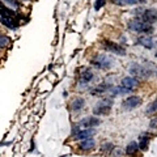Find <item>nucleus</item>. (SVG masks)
Here are the masks:
<instances>
[{
	"mask_svg": "<svg viewBox=\"0 0 157 157\" xmlns=\"http://www.w3.org/2000/svg\"><path fill=\"white\" fill-rule=\"evenodd\" d=\"M130 73H132V76L140 77V78H148L152 75H157V70L151 62H147V64H137L134 63L130 67Z\"/></svg>",
	"mask_w": 157,
	"mask_h": 157,
	"instance_id": "nucleus-1",
	"label": "nucleus"
},
{
	"mask_svg": "<svg viewBox=\"0 0 157 157\" xmlns=\"http://www.w3.org/2000/svg\"><path fill=\"white\" fill-rule=\"evenodd\" d=\"M127 26H128L130 30L135 32V33H143V34H152L155 32V28L151 25V24H147L145 21L143 20H139V18H135V20H131L127 24Z\"/></svg>",
	"mask_w": 157,
	"mask_h": 157,
	"instance_id": "nucleus-2",
	"label": "nucleus"
},
{
	"mask_svg": "<svg viewBox=\"0 0 157 157\" xmlns=\"http://www.w3.org/2000/svg\"><path fill=\"white\" fill-rule=\"evenodd\" d=\"M113 107V98H102L98 101L96 106L93 107V115L94 117H102V115H109Z\"/></svg>",
	"mask_w": 157,
	"mask_h": 157,
	"instance_id": "nucleus-3",
	"label": "nucleus"
},
{
	"mask_svg": "<svg viewBox=\"0 0 157 157\" xmlns=\"http://www.w3.org/2000/svg\"><path fill=\"white\" fill-rule=\"evenodd\" d=\"M90 63H92V66H94L96 68H98V70L107 71L113 67L114 60H113V58H110L109 55H106V54H100V55H96L93 58L90 60Z\"/></svg>",
	"mask_w": 157,
	"mask_h": 157,
	"instance_id": "nucleus-4",
	"label": "nucleus"
},
{
	"mask_svg": "<svg viewBox=\"0 0 157 157\" xmlns=\"http://www.w3.org/2000/svg\"><path fill=\"white\" fill-rule=\"evenodd\" d=\"M101 46L104 47L106 51L113 52V54H115V55L123 56V55H126V54H127L126 47H123L122 45H119V43H117V42L110 41V39H102V41H101Z\"/></svg>",
	"mask_w": 157,
	"mask_h": 157,
	"instance_id": "nucleus-5",
	"label": "nucleus"
},
{
	"mask_svg": "<svg viewBox=\"0 0 157 157\" xmlns=\"http://www.w3.org/2000/svg\"><path fill=\"white\" fill-rule=\"evenodd\" d=\"M141 104H143V100L139 97V96H130L123 100L122 102V109L123 110H134V109H137L140 107Z\"/></svg>",
	"mask_w": 157,
	"mask_h": 157,
	"instance_id": "nucleus-6",
	"label": "nucleus"
},
{
	"mask_svg": "<svg viewBox=\"0 0 157 157\" xmlns=\"http://www.w3.org/2000/svg\"><path fill=\"white\" fill-rule=\"evenodd\" d=\"M101 124V119L98 117H86L82 118V119L78 122V126L80 128H94V127Z\"/></svg>",
	"mask_w": 157,
	"mask_h": 157,
	"instance_id": "nucleus-7",
	"label": "nucleus"
},
{
	"mask_svg": "<svg viewBox=\"0 0 157 157\" xmlns=\"http://www.w3.org/2000/svg\"><path fill=\"white\" fill-rule=\"evenodd\" d=\"M141 17H143V21H145L147 24H151V25H152V24L157 22V9L156 8L144 9Z\"/></svg>",
	"mask_w": 157,
	"mask_h": 157,
	"instance_id": "nucleus-8",
	"label": "nucleus"
},
{
	"mask_svg": "<svg viewBox=\"0 0 157 157\" xmlns=\"http://www.w3.org/2000/svg\"><path fill=\"white\" fill-rule=\"evenodd\" d=\"M139 84H140L139 78H136L134 76H126V77L122 78V82H121L122 86L127 88V89H131V90H134L135 88L139 86Z\"/></svg>",
	"mask_w": 157,
	"mask_h": 157,
	"instance_id": "nucleus-9",
	"label": "nucleus"
},
{
	"mask_svg": "<svg viewBox=\"0 0 157 157\" xmlns=\"http://www.w3.org/2000/svg\"><path fill=\"white\" fill-rule=\"evenodd\" d=\"M113 85L109 84V82H101V84H98L97 86H94L93 89L90 90V94L92 96H101V94H105L106 92L110 90V88Z\"/></svg>",
	"mask_w": 157,
	"mask_h": 157,
	"instance_id": "nucleus-10",
	"label": "nucleus"
},
{
	"mask_svg": "<svg viewBox=\"0 0 157 157\" xmlns=\"http://www.w3.org/2000/svg\"><path fill=\"white\" fill-rule=\"evenodd\" d=\"M0 22H2L6 28L11 29V30H16L20 25L18 20L16 17H0Z\"/></svg>",
	"mask_w": 157,
	"mask_h": 157,
	"instance_id": "nucleus-11",
	"label": "nucleus"
},
{
	"mask_svg": "<svg viewBox=\"0 0 157 157\" xmlns=\"http://www.w3.org/2000/svg\"><path fill=\"white\" fill-rule=\"evenodd\" d=\"M77 147H78L80 151L88 152V151H90L96 147V140L93 139V137H89V139H85V140H80V143H78Z\"/></svg>",
	"mask_w": 157,
	"mask_h": 157,
	"instance_id": "nucleus-12",
	"label": "nucleus"
},
{
	"mask_svg": "<svg viewBox=\"0 0 157 157\" xmlns=\"http://www.w3.org/2000/svg\"><path fill=\"white\" fill-rule=\"evenodd\" d=\"M85 106V100L82 97H76V98H73V100L71 101V104H70V109L72 111H80L82 107Z\"/></svg>",
	"mask_w": 157,
	"mask_h": 157,
	"instance_id": "nucleus-13",
	"label": "nucleus"
},
{
	"mask_svg": "<svg viewBox=\"0 0 157 157\" xmlns=\"http://www.w3.org/2000/svg\"><path fill=\"white\" fill-rule=\"evenodd\" d=\"M136 45H139L141 47H144V48H148V50H151V48H153L155 46V43L153 41L149 38V37H147V36H141L137 38V41H136Z\"/></svg>",
	"mask_w": 157,
	"mask_h": 157,
	"instance_id": "nucleus-14",
	"label": "nucleus"
},
{
	"mask_svg": "<svg viewBox=\"0 0 157 157\" xmlns=\"http://www.w3.org/2000/svg\"><path fill=\"white\" fill-rule=\"evenodd\" d=\"M0 17H17V13L0 0Z\"/></svg>",
	"mask_w": 157,
	"mask_h": 157,
	"instance_id": "nucleus-15",
	"label": "nucleus"
},
{
	"mask_svg": "<svg viewBox=\"0 0 157 157\" xmlns=\"http://www.w3.org/2000/svg\"><path fill=\"white\" fill-rule=\"evenodd\" d=\"M149 139H151V135L149 134H141L139 136V149L141 151H147L148 149V145H149Z\"/></svg>",
	"mask_w": 157,
	"mask_h": 157,
	"instance_id": "nucleus-16",
	"label": "nucleus"
},
{
	"mask_svg": "<svg viewBox=\"0 0 157 157\" xmlns=\"http://www.w3.org/2000/svg\"><path fill=\"white\" fill-rule=\"evenodd\" d=\"M109 92L111 93V96H113V97H114V96L127 94V93H131L132 90H131V89H127V88H124V86H122V85H118V86H111Z\"/></svg>",
	"mask_w": 157,
	"mask_h": 157,
	"instance_id": "nucleus-17",
	"label": "nucleus"
},
{
	"mask_svg": "<svg viewBox=\"0 0 157 157\" xmlns=\"http://www.w3.org/2000/svg\"><path fill=\"white\" fill-rule=\"evenodd\" d=\"M93 77H94V73H93L92 71H89V70H85V71H82L80 73V82L86 84V82L93 80Z\"/></svg>",
	"mask_w": 157,
	"mask_h": 157,
	"instance_id": "nucleus-18",
	"label": "nucleus"
},
{
	"mask_svg": "<svg viewBox=\"0 0 157 157\" xmlns=\"http://www.w3.org/2000/svg\"><path fill=\"white\" fill-rule=\"evenodd\" d=\"M137 151H139V145L136 141H131V143L126 147V155L127 156H136Z\"/></svg>",
	"mask_w": 157,
	"mask_h": 157,
	"instance_id": "nucleus-19",
	"label": "nucleus"
},
{
	"mask_svg": "<svg viewBox=\"0 0 157 157\" xmlns=\"http://www.w3.org/2000/svg\"><path fill=\"white\" fill-rule=\"evenodd\" d=\"M114 4L121 7H127V6H136L140 3V0H111Z\"/></svg>",
	"mask_w": 157,
	"mask_h": 157,
	"instance_id": "nucleus-20",
	"label": "nucleus"
},
{
	"mask_svg": "<svg viewBox=\"0 0 157 157\" xmlns=\"http://www.w3.org/2000/svg\"><path fill=\"white\" fill-rule=\"evenodd\" d=\"M145 114L147 115H155V114H157V100L153 101L148 107H147Z\"/></svg>",
	"mask_w": 157,
	"mask_h": 157,
	"instance_id": "nucleus-21",
	"label": "nucleus"
},
{
	"mask_svg": "<svg viewBox=\"0 0 157 157\" xmlns=\"http://www.w3.org/2000/svg\"><path fill=\"white\" fill-rule=\"evenodd\" d=\"M11 43V38L0 33V47H7Z\"/></svg>",
	"mask_w": 157,
	"mask_h": 157,
	"instance_id": "nucleus-22",
	"label": "nucleus"
},
{
	"mask_svg": "<svg viewBox=\"0 0 157 157\" xmlns=\"http://www.w3.org/2000/svg\"><path fill=\"white\" fill-rule=\"evenodd\" d=\"M113 149H114V144H111V143H104L101 145V151L106 152V153H109V152H111Z\"/></svg>",
	"mask_w": 157,
	"mask_h": 157,
	"instance_id": "nucleus-23",
	"label": "nucleus"
},
{
	"mask_svg": "<svg viewBox=\"0 0 157 157\" xmlns=\"http://www.w3.org/2000/svg\"><path fill=\"white\" fill-rule=\"evenodd\" d=\"M2 2H6L7 4H9V6L13 7V8L21 7V2H20V0H2Z\"/></svg>",
	"mask_w": 157,
	"mask_h": 157,
	"instance_id": "nucleus-24",
	"label": "nucleus"
},
{
	"mask_svg": "<svg viewBox=\"0 0 157 157\" xmlns=\"http://www.w3.org/2000/svg\"><path fill=\"white\" fill-rule=\"evenodd\" d=\"M106 0H96L94 2V11H100L102 7H105Z\"/></svg>",
	"mask_w": 157,
	"mask_h": 157,
	"instance_id": "nucleus-25",
	"label": "nucleus"
},
{
	"mask_svg": "<svg viewBox=\"0 0 157 157\" xmlns=\"http://www.w3.org/2000/svg\"><path fill=\"white\" fill-rule=\"evenodd\" d=\"M149 124H151V128H157V118H153Z\"/></svg>",
	"mask_w": 157,
	"mask_h": 157,
	"instance_id": "nucleus-26",
	"label": "nucleus"
},
{
	"mask_svg": "<svg viewBox=\"0 0 157 157\" xmlns=\"http://www.w3.org/2000/svg\"><path fill=\"white\" fill-rule=\"evenodd\" d=\"M155 55H156V58H157V51H156V54H155Z\"/></svg>",
	"mask_w": 157,
	"mask_h": 157,
	"instance_id": "nucleus-27",
	"label": "nucleus"
},
{
	"mask_svg": "<svg viewBox=\"0 0 157 157\" xmlns=\"http://www.w3.org/2000/svg\"><path fill=\"white\" fill-rule=\"evenodd\" d=\"M62 157H68V156H62Z\"/></svg>",
	"mask_w": 157,
	"mask_h": 157,
	"instance_id": "nucleus-28",
	"label": "nucleus"
}]
</instances>
